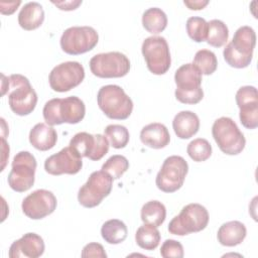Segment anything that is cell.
<instances>
[{
    "label": "cell",
    "mask_w": 258,
    "mask_h": 258,
    "mask_svg": "<svg viewBox=\"0 0 258 258\" xmlns=\"http://www.w3.org/2000/svg\"><path fill=\"white\" fill-rule=\"evenodd\" d=\"M183 3L190 10H201V9H203L205 6H207L209 4V1L208 0H205V1L204 0H194V1L184 0Z\"/></svg>",
    "instance_id": "f35d334b"
},
{
    "label": "cell",
    "mask_w": 258,
    "mask_h": 258,
    "mask_svg": "<svg viewBox=\"0 0 258 258\" xmlns=\"http://www.w3.org/2000/svg\"><path fill=\"white\" fill-rule=\"evenodd\" d=\"M255 44L256 33L254 29L248 25L241 26L235 31L232 41L224 48V59L232 68H247L252 60Z\"/></svg>",
    "instance_id": "7a4b0ae2"
},
{
    "label": "cell",
    "mask_w": 258,
    "mask_h": 258,
    "mask_svg": "<svg viewBox=\"0 0 258 258\" xmlns=\"http://www.w3.org/2000/svg\"><path fill=\"white\" fill-rule=\"evenodd\" d=\"M1 144H2V167H1V171H2L5 167L6 160L9 157V145L7 144L4 136H1Z\"/></svg>",
    "instance_id": "ab89813d"
},
{
    "label": "cell",
    "mask_w": 258,
    "mask_h": 258,
    "mask_svg": "<svg viewBox=\"0 0 258 258\" xmlns=\"http://www.w3.org/2000/svg\"><path fill=\"white\" fill-rule=\"evenodd\" d=\"M43 239L35 233H26L14 241L8 252L10 258H38L44 252Z\"/></svg>",
    "instance_id": "ac0fdd59"
},
{
    "label": "cell",
    "mask_w": 258,
    "mask_h": 258,
    "mask_svg": "<svg viewBox=\"0 0 258 258\" xmlns=\"http://www.w3.org/2000/svg\"><path fill=\"white\" fill-rule=\"evenodd\" d=\"M142 25L145 30L152 34L160 33L167 26V16L160 8H148L143 12Z\"/></svg>",
    "instance_id": "d4e9b609"
},
{
    "label": "cell",
    "mask_w": 258,
    "mask_h": 258,
    "mask_svg": "<svg viewBox=\"0 0 258 258\" xmlns=\"http://www.w3.org/2000/svg\"><path fill=\"white\" fill-rule=\"evenodd\" d=\"M36 166V159L29 151L16 153L7 178L9 186L17 192L28 190L34 183Z\"/></svg>",
    "instance_id": "ba28073f"
},
{
    "label": "cell",
    "mask_w": 258,
    "mask_h": 258,
    "mask_svg": "<svg viewBox=\"0 0 258 258\" xmlns=\"http://www.w3.org/2000/svg\"><path fill=\"white\" fill-rule=\"evenodd\" d=\"M85 79V69L79 61H64L55 66L49 76L50 88L59 93L68 92L79 86Z\"/></svg>",
    "instance_id": "5bb4252c"
},
{
    "label": "cell",
    "mask_w": 258,
    "mask_h": 258,
    "mask_svg": "<svg viewBox=\"0 0 258 258\" xmlns=\"http://www.w3.org/2000/svg\"><path fill=\"white\" fill-rule=\"evenodd\" d=\"M97 103L102 112L110 119L125 120L133 110V102L118 85H106L100 88Z\"/></svg>",
    "instance_id": "277c9868"
},
{
    "label": "cell",
    "mask_w": 258,
    "mask_h": 258,
    "mask_svg": "<svg viewBox=\"0 0 258 258\" xmlns=\"http://www.w3.org/2000/svg\"><path fill=\"white\" fill-rule=\"evenodd\" d=\"M128 229L124 222L118 219L106 221L101 228L102 238L109 244H120L127 238Z\"/></svg>",
    "instance_id": "cb8c5ba5"
},
{
    "label": "cell",
    "mask_w": 258,
    "mask_h": 258,
    "mask_svg": "<svg viewBox=\"0 0 258 258\" xmlns=\"http://www.w3.org/2000/svg\"><path fill=\"white\" fill-rule=\"evenodd\" d=\"M57 206L55 196L47 189H36L22 201V212L32 220H40L54 212Z\"/></svg>",
    "instance_id": "2e32d148"
},
{
    "label": "cell",
    "mask_w": 258,
    "mask_h": 258,
    "mask_svg": "<svg viewBox=\"0 0 258 258\" xmlns=\"http://www.w3.org/2000/svg\"><path fill=\"white\" fill-rule=\"evenodd\" d=\"M135 241L140 248L152 251L159 245L160 233L156 227L144 224L137 229L135 233Z\"/></svg>",
    "instance_id": "4316f807"
},
{
    "label": "cell",
    "mask_w": 258,
    "mask_h": 258,
    "mask_svg": "<svg viewBox=\"0 0 258 258\" xmlns=\"http://www.w3.org/2000/svg\"><path fill=\"white\" fill-rule=\"evenodd\" d=\"M192 63L197 67L202 75L209 76L217 70L218 59L212 50L201 49L197 51Z\"/></svg>",
    "instance_id": "f1b7e54d"
},
{
    "label": "cell",
    "mask_w": 258,
    "mask_h": 258,
    "mask_svg": "<svg viewBox=\"0 0 258 258\" xmlns=\"http://www.w3.org/2000/svg\"><path fill=\"white\" fill-rule=\"evenodd\" d=\"M81 256L83 258H89V257H101L106 258L107 254L104 250V247L99 243H89L87 244L82 251Z\"/></svg>",
    "instance_id": "d590c367"
},
{
    "label": "cell",
    "mask_w": 258,
    "mask_h": 258,
    "mask_svg": "<svg viewBox=\"0 0 258 258\" xmlns=\"http://www.w3.org/2000/svg\"><path fill=\"white\" fill-rule=\"evenodd\" d=\"M129 168L128 159L120 154L109 157L102 165V170L110 174L113 179H119Z\"/></svg>",
    "instance_id": "1f68e13d"
},
{
    "label": "cell",
    "mask_w": 258,
    "mask_h": 258,
    "mask_svg": "<svg viewBox=\"0 0 258 258\" xmlns=\"http://www.w3.org/2000/svg\"><path fill=\"white\" fill-rule=\"evenodd\" d=\"M56 141L57 133L52 126L44 123H37L30 129L29 142L37 150H49L54 147Z\"/></svg>",
    "instance_id": "ffe728a7"
},
{
    "label": "cell",
    "mask_w": 258,
    "mask_h": 258,
    "mask_svg": "<svg viewBox=\"0 0 258 258\" xmlns=\"http://www.w3.org/2000/svg\"><path fill=\"white\" fill-rule=\"evenodd\" d=\"M141 51L147 69L154 75L165 74L171 64L169 46L162 36H149L144 39Z\"/></svg>",
    "instance_id": "4fadbf2b"
},
{
    "label": "cell",
    "mask_w": 258,
    "mask_h": 258,
    "mask_svg": "<svg viewBox=\"0 0 258 258\" xmlns=\"http://www.w3.org/2000/svg\"><path fill=\"white\" fill-rule=\"evenodd\" d=\"M188 172V164L179 155H171L165 158L155 179L156 186L164 192L178 190Z\"/></svg>",
    "instance_id": "8fae6325"
},
{
    "label": "cell",
    "mask_w": 258,
    "mask_h": 258,
    "mask_svg": "<svg viewBox=\"0 0 258 258\" xmlns=\"http://www.w3.org/2000/svg\"><path fill=\"white\" fill-rule=\"evenodd\" d=\"M186 152L194 161H206L212 155V145L205 138H197L187 144Z\"/></svg>",
    "instance_id": "4dcf8cb0"
},
{
    "label": "cell",
    "mask_w": 258,
    "mask_h": 258,
    "mask_svg": "<svg viewBox=\"0 0 258 258\" xmlns=\"http://www.w3.org/2000/svg\"><path fill=\"white\" fill-rule=\"evenodd\" d=\"M82 167V157L70 146L50 155L44 161V169L51 175L76 174Z\"/></svg>",
    "instance_id": "e0dca14e"
},
{
    "label": "cell",
    "mask_w": 258,
    "mask_h": 258,
    "mask_svg": "<svg viewBox=\"0 0 258 258\" xmlns=\"http://www.w3.org/2000/svg\"><path fill=\"white\" fill-rule=\"evenodd\" d=\"M208 210L201 204L191 203L184 206L180 213L168 224V232L172 235L185 236L206 229L209 223Z\"/></svg>",
    "instance_id": "8992f818"
},
{
    "label": "cell",
    "mask_w": 258,
    "mask_h": 258,
    "mask_svg": "<svg viewBox=\"0 0 258 258\" xmlns=\"http://www.w3.org/2000/svg\"><path fill=\"white\" fill-rule=\"evenodd\" d=\"M21 4V1H9V2H0V11L4 15H9L12 14L17 7Z\"/></svg>",
    "instance_id": "74e56055"
},
{
    "label": "cell",
    "mask_w": 258,
    "mask_h": 258,
    "mask_svg": "<svg viewBox=\"0 0 258 258\" xmlns=\"http://www.w3.org/2000/svg\"><path fill=\"white\" fill-rule=\"evenodd\" d=\"M52 4H54L58 9L64 10V11H72L77 9L81 4L82 0H70V1H51Z\"/></svg>",
    "instance_id": "8d00e7d4"
},
{
    "label": "cell",
    "mask_w": 258,
    "mask_h": 258,
    "mask_svg": "<svg viewBox=\"0 0 258 258\" xmlns=\"http://www.w3.org/2000/svg\"><path fill=\"white\" fill-rule=\"evenodd\" d=\"M113 177L103 170L93 171L78 192V201L85 208H95L110 195Z\"/></svg>",
    "instance_id": "9c48e42d"
},
{
    "label": "cell",
    "mask_w": 258,
    "mask_h": 258,
    "mask_svg": "<svg viewBox=\"0 0 258 258\" xmlns=\"http://www.w3.org/2000/svg\"><path fill=\"white\" fill-rule=\"evenodd\" d=\"M42 114L49 126L62 123L77 124L84 119L86 106L77 96H70L63 99L54 98L45 103Z\"/></svg>",
    "instance_id": "6da1fadb"
},
{
    "label": "cell",
    "mask_w": 258,
    "mask_h": 258,
    "mask_svg": "<svg viewBox=\"0 0 258 258\" xmlns=\"http://www.w3.org/2000/svg\"><path fill=\"white\" fill-rule=\"evenodd\" d=\"M176 84L175 98L183 104L195 105L204 98L202 74L194 63H185L179 67L174 74Z\"/></svg>",
    "instance_id": "5b68a950"
},
{
    "label": "cell",
    "mask_w": 258,
    "mask_h": 258,
    "mask_svg": "<svg viewBox=\"0 0 258 258\" xmlns=\"http://www.w3.org/2000/svg\"><path fill=\"white\" fill-rule=\"evenodd\" d=\"M6 92H9L8 104L14 114L25 116L32 113L35 109L37 94L26 77L19 74L8 77Z\"/></svg>",
    "instance_id": "3957f363"
},
{
    "label": "cell",
    "mask_w": 258,
    "mask_h": 258,
    "mask_svg": "<svg viewBox=\"0 0 258 258\" xmlns=\"http://www.w3.org/2000/svg\"><path fill=\"white\" fill-rule=\"evenodd\" d=\"M172 128L178 138L188 139L198 133L200 119L191 111H180L173 118Z\"/></svg>",
    "instance_id": "44dd1931"
},
{
    "label": "cell",
    "mask_w": 258,
    "mask_h": 258,
    "mask_svg": "<svg viewBox=\"0 0 258 258\" xmlns=\"http://www.w3.org/2000/svg\"><path fill=\"white\" fill-rule=\"evenodd\" d=\"M140 140L150 148L161 149L169 144L170 135L165 125L154 122L145 125L141 129Z\"/></svg>",
    "instance_id": "d6986e66"
},
{
    "label": "cell",
    "mask_w": 258,
    "mask_h": 258,
    "mask_svg": "<svg viewBox=\"0 0 258 258\" xmlns=\"http://www.w3.org/2000/svg\"><path fill=\"white\" fill-rule=\"evenodd\" d=\"M160 255L163 258H182L184 255L181 243L173 239H167L160 248Z\"/></svg>",
    "instance_id": "e575fe53"
},
{
    "label": "cell",
    "mask_w": 258,
    "mask_h": 258,
    "mask_svg": "<svg viewBox=\"0 0 258 258\" xmlns=\"http://www.w3.org/2000/svg\"><path fill=\"white\" fill-rule=\"evenodd\" d=\"M166 218L165 206L159 201H149L141 208V220L144 224L159 227Z\"/></svg>",
    "instance_id": "484cf974"
},
{
    "label": "cell",
    "mask_w": 258,
    "mask_h": 258,
    "mask_svg": "<svg viewBox=\"0 0 258 258\" xmlns=\"http://www.w3.org/2000/svg\"><path fill=\"white\" fill-rule=\"evenodd\" d=\"M109 146V140L105 135H92L88 132H79L70 141V147L81 157H87L93 161L103 158L108 153Z\"/></svg>",
    "instance_id": "9a60e30c"
},
{
    "label": "cell",
    "mask_w": 258,
    "mask_h": 258,
    "mask_svg": "<svg viewBox=\"0 0 258 258\" xmlns=\"http://www.w3.org/2000/svg\"><path fill=\"white\" fill-rule=\"evenodd\" d=\"M240 109V122L247 129H255L258 126V101L244 103L238 106Z\"/></svg>",
    "instance_id": "d6a6232c"
},
{
    "label": "cell",
    "mask_w": 258,
    "mask_h": 258,
    "mask_svg": "<svg viewBox=\"0 0 258 258\" xmlns=\"http://www.w3.org/2000/svg\"><path fill=\"white\" fill-rule=\"evenodd\" d=\"M90 70L98 78H122L130 71V60L122 52L110 51L95 54L90 59Z\"/></svg>",
    "instance_id": "30bf717a"
},
{
    "label": "cell",
    "mask_w": 258,
    "mask_h": 258,
    "mask_svg": "<svg viewBox=\"0 0 258 258\" xmlns=\"http://www.w3.org/2000/svg\"><path fill=\"white\" fill-rule=\"evenodd\" d=\"M104 132L111 146H113L116 149L124 148L129 142V131L123 125L110 124L105 128Z\"/></svg>",
    "instance_id": "f546056e"
},
{
    "label": "cell",
    "mask_w": 258,
    "mask_h": 258,
    "mask_svg": "<svg viewBox=\"0 0 258 258\" xmlns=\"http://www.w3.org/2000/svg\"><path fill=\"white\" fill-rule=\"evenodd\" d=\"M212 135L222 152L237 155L243 151L246 139L237 124L229 117L217 119L212 126Z\"/></svg>",
    "instance_id": "52a82bcc"
},
{
    "label": "cell",
    "mask_w": 258,
    "mask_h": 258,
    "mask_svg": "<svg viewBox=\"0 0 258 258\" xmlns=\"http://www.w3.org/2000/svg\"><path fill=\"white\" fill-rule=\"evenodd\" d=\"M247 230L240 221H230L224 223L218 230L217 238L221 245L234 247L241 244L246 238Z\"/></svg>",
    "instance_id": "7402d4cb"
},
{
    "label": "cell",
    "mask_w": 258,
    "mask_h": 258,
    "mask_svg": "<svg viewBox=\"0 0 258 258\" xmlns=\"http://www.w3.org/2000/svg\"><path fill=\"white\" fill-rule=\"evenodd\" d=\"M186 31L188 36L196 42H202L207 39L208 22L205 18L199 16L189 17L186 20Z\"/></svg>",
    "instance_id": "836d02e7"
},
{
    "label": "cell",
    "mask_w": 258,
    "mask_h": 258,
    "mask_svg": "<svg viewBox=\"0 0 258 258\" xmlns=\"http://www.w3.org/2000/svg\"><path fill=\"white\" fill-rule=\"evenodd\" d=\"M99 35L91 26H72L67 28L60 37L61 49L72 55L86 53L98 43Z\"/></svg>",
    "instance_id": "7c38bea8"
},
{
    "label": "cell",
    "mask_w": 258,
    "mask_h": 258,
    "mask_svg": "<svg viewBox=\"0 0 258 258\" xmlns=\"http://www.w3.org/2000/svg\"><path fill=\"white\" fill-rule=\"evenodd\" d=\"M229 37V29L227 25L219 19H213L208 22L207 42L214 47L223 46Z\"/></svg>",
    "instance_id": "83f0119b"
},
{
    "label": "cell",
    "mask_w": 258,
    "mask_h": 258,
    "mask_svg": "<svg viewBox=\"0 0 258 258\" xmlns=\"http://www.w3.org/2000/svg\"><path fill=\"white\" fill-rule=\"evenodd\" d=\"M44 21V11L38 2L24 4L18 14V23L24 30H34Z\"/></svg>",
    "instance_id": "603a6c76"
}]
</instances>
